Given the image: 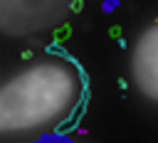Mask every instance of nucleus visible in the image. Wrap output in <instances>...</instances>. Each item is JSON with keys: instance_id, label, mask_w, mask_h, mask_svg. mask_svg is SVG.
<instances>
[{"instance_id": "obj_1", "label": "nucleus", "mask_w": 158, "mask_h": 143, "mask_svg": "<svg viewBox=\"0 0 158 143\" xmlns=\"http://www.w3.org/2000/svg\"><path fill=\"white\" fill-rule=\"evenodd\" d=\"M86 101H89V84H84V89H81V99H79V104H77V108L72 111V116L67 118V121H62L59 126H57V136H67L69 131H74L77 128V123H79V118L84 116V108H86Z\"/></svg>"}, {"instance_id": "obj_2", "label": "nucleus", "mask_w": 158, "mask_h": 143, "mask_svg": "<svg viewBox=\"0 0 158 143\" xmlns=\"http://www.w3.org/2000/svg\"><path fill=\"white\" fill-rule=\"evenodd\" d=\"M69 35H72V27H69V25H62V27L54 30V42H62V39H67Z\"/></svg>"}, {"instance_id": "obj_3", "label": "nucleus", "mask_w": 158, "mask_h": 143, "mask_svg": "<svg viewBox=\"0 0 158 143\" xmlns=\"http://www.w3.org/2000/svg\"><path fill=\"white\" fill-rule=\"evenodd\" d=\"M118 7V0H101V10L104 12H114Z\"/></svg>"}, {"instance_id": "obj_4", "label": "nucleus", "mask_w": 158, "mask_h": 143, "mask_svg": "<svg viewBox=\"0 0 158 143\" xmlns=\"http://www.w3.org/2000/svg\"><path fill=\"white\" fill-rule=\"evenodd\" d=\"M84 10V0H72V12H81Z\"/></svg>"}, {"instance_id": "obj_5", "label": "nucleus", "mask_w": 158, "mask_h": 143, "mask_svg": "<svg viewBox=\"0 0 158 143\" xmlns=\"http://www.w3.org/2000/svg\"><path fill=\"white\" fill-rule=\"evenodd\" d=\"M109 35H111L114 39H118V37H121V27H118V25H114V27L109 30Z\"/></svg>"}]
</instances>
